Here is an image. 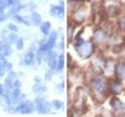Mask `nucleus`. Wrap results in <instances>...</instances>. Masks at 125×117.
I'll use <instances>...</instances> for the list:
<instances>
[{
    "label": "nucleus",
    "mask_w": 125,
    "mask_h": 117,
    "mask_svg": "<svg viewBox=\"0 0 125 117\" xmlns=\"http://www.w3.org/2000/svg\"><path fill=\"white\" fill-rule=\"evenodd\" d=\"M16 48L19 49V51H21V49L24 48V40L22 38H19L16 41Z\"/></svg>",
    "instance_id": "nucleus-19"
},
{
    "label": "nucleus",
    "mask_w": 125,
    "mask_h": 117,
    "mask_svg": "<svg viewBox=\"0 0 125 117\" xmlns=\"http://www.w3.org/2000/svg\"><path fill=\"white\" fill-rule=\"evenodd\" d=\"M56 40H57V32H52L50 35V38L46 41V44H47V48L51 49L53 46L56 44Z\"/></svg>",
    "instance_id": "nucleus-10"
},
{
    "label": "nucleus",
    "mask_w": 125,
    "mask_h": 117,
    "mask_svg": "<svg viewBox=\"0 0 125 117\" xmlns=\"http://www.w3.org/2000/svg\"><path fill=\"white\" fill-rule=\"evenodd\" d=\"M5 59V56L3 53V48H1V44H0V60H4Z\"/></svg>",
    "instance_id": "nucleus-28"
},
{
    "label": "nucleus",
    "mask_w": 125,
    "mask_h": 117,
    "mask_svg": "<svg viewBox=\"0 0 125 117\" xmlns=\"http://www.w3.org/2000/svg\"><path fill=\"white\" fill-rule=\"evenodd\" d=\"M53 107H55L56 110H60V109H62L63 107V105H62V102H60L58 100H55V101H53Z\"/></svg>",
    "instance_id": "nucleus-22"
},
{
    "label": "nucleus",
    "mask_w": 125,
    "mask_h": 117,
    "mask_svg": "<svg viewBox=\"0 0 125 117\" xmlns=\"http://www.w3.org/2000/svg\"><path fill=\"white\" fill-rule=\"evenodd\" d=\"M118 26H119L121 30L125 31V16H123V17L119 19V21H118Z\"/></svg>",
    "instance_id": "nucleus-18"
},
{
    "label": "nucleus",
    "mask_w": 125,
    "mask_h": 117,
    "mask_svg": "<svg viewBox=\"0 0 125 117\" xmlns=\"http://www.w3.org/2000/svg\"><path fill=\"white\" fill-rule=\"evenodd\" d=\"M14 19H15L16 21H19V22H22V24H24V25H26V26H29V25H30L29 19H27V17H24V16H20V15H14Z\"/></svg>",
    "instance_id": "nucleus-14"
},
{
    "label": "nucleus",
    "mask_w": 125,
    "mask_h": 117,
    "mask_svg": "<svg viewBox=\"0 0 125 117\" xmlns=\"http://www.w3.org/2000/svg\"><path fill=\"white\" fill-rule=\"evenodd\" d=\"M40 28H41V32L43 33L45 36H47L50 33V28H51V24L50 22H42L40 25Z\"/></svg>",
    "instance_id": "nucleus-13"
},
{
    "label": "nucleus",
    "mask_w": 125,
    "mask_h": 117,
    "mask_svg": "<svg viewBox=\"0 0 125 117\" xmlns=\"http://www.w3.org/2000/svg\"><path fill=\"white\" fill-rule=\"evenodd\" d=\"M110 106H112L115 111H124V110H125V105L120 101L119 99H116V97H113V99L110 100Z\"/></svg>",
    "instance_id": "nucleus-6"
},
{
    "label": "nucleus",
    "mask_w": 125,
    "mask_h": 117,
    "mask_svg": "<svg viewBox=\"0 0 125 117\" xmlns=\"http://www.w3.org/2000/svg\"><path fill=\"white\" fill-rule=\"evenodd\" d=\"M4 10H0V22H1V21H4L5 19H6V15L3 12Z\"/></svg>",
    "instance_id": "nucleus-26"
},
{
    "label": "nucleus",
    "mask_w": 125,
    "mask_h": 117,
    "mask_svg": "<svg viewBox=\"0 0 125 117\" xmlns=\"http://www.w3.org/2000/svg\"><path fill=\"white\" fill-rule=\"evenodd\" d=\"M115 75L120 80L125 79V63L121 62V63L116 64V67H115Z\"/></svg>",
    "instance_id": "nucleus-5"
},
{
    "label": "nucleus",
    "mask_w": 125,
    "mask_h": 117,
    "mask_svg": "<svg viewBox=\"0 0 125 117\" xmlns=\"http://www.w3.org/2000/svg\"><path fill=\"white\" fill-rule=\"evenodd\" d=\"M77 51H78V54L82 57V58H88L89 56H91L93 52H94V44L92 42H84L83 44H81L79 47L76 48Z\"/></svg>",
    "instance_id": "nucleus-1"
},
{
    "label": "nucleus",
    "mask_w": 125,
    "mask_h": 117,
    "mask_svg": "<svg viewBox=\"0 0 125 117\" xmlns=\"http://www.w3.org/2000/svg\"><path fill=\"white\" fill-rule=\"evenodd\" d=\"M31 19H32V24H33V25H36V26H40V25H41V16H40L39 12L32 11Z\"/></svg>",
    "instance_id": "nucleus-11"
},
{
    "label": "nucleus",
    "mask_w": 125,
    "mask_h": 117,
    "mask_svg": "<svg viewBox=\"0 0 125 117\" xmlns=\"http://www.w3.org/2000/svg\"><path fill=\"white\" fill-rule=\"evenodd\" d=\"M35 105H36V109L40 113H47L51 109L50 102L46 101V100H43L42 97H37L36 100H35Z\"/></svg>",
    "instance_id": "nucleus-2"
},
{
    "label": "nucleus",
    "mask_w": 125,
    "mask_h": 117,
    "mask_svg": "<svg viewBox=\"0 0 125 117\" xmlns=\"http://www.w3.org/2000/svg\"><path fill=\"white\" fill-rule=\"evenodd\" d=\"M106 38V32L103 30H97L94 33V41L97 43H103Z\"/></svg>",
    "instance_id": "nucleus-9"
},
{
    "label": "nucleus",
    "mask_w": 125,
    "mask_h": 117,
    "mask_svg": "<svg viewBox=\"0 0 125 117\" xmlns=\"http://www.w3.org/2000/svg\"><path fill=\"white\" fill-rule=\"evenodd\" d=\"M63 88H64V84H63V83H61V85H57V86H56L57 92H62V91H63Z\"/></svg>",
    "instance_id": "nucleus-25"
},
{
    "label": "nucleus",
    "mask_w": 125,
    "mask_h": 117,
    "mask_svg": "<svg viewBox=\"0 0 125 117\" xmlns=\"http://www.w3.org/2000/svg\"><path fill=\"white\" fill-rule=\"evenodd\" d=\"M5 111L6 112H14V111H16V109H14L12 106H6L5 107Z\"/></svg>",
    "instance_id": "nucleus-27"
},
{
    "label": "nucleus",
    "mask_w": 125,
    "mask_h": 117,
    "mask_svg": "<svg viewBox=\"0 0 125 117\" xmlns=\"http://www.w3.org/2000/svg\"><path fill=\"white\" fill-rule=\"evenodd\" d=\"M15 1H20V0H15Z\"/></svg>",
    "instance_id": "nucleus-32"
},
{
    "label": "nucleus",
    "mask_w": 125,
    "mask_h": 117,
    "mask_svg": "<svg viewBox=\"0 0 125 117\" xmlns=\"http://www.w3.org/2000/svg\"><path fill=\"white\" fill-rule=\"evenodd\" d=\"M16 111L20 113H31L33 111V104L30 101H22L16 107Z\"/></svg>",
    "instance_id": "nucleus-3"
},
{
    "label": "nucleus",
    "mask_w": 125,
    "mask_h": 117,
    "mask_svg": "<svg viewBox=\"0 0 125 117\" xmlns=\"http://www.w3.org/2000/svg\"><path fill=\"white\" fill-rule=\"evenodd\" d=\"M17 40H19V38H17L16 33H15V32H10V35H9V37H8L6 43H9V44H11V43H16Z\"/></svg>",
    "instance_id": "nucleus-16"
},
{
    "label": "nucleus",
    "mask_w": 125,
    "mask_h": 117,
    "mask_svg": "<svg viewBox=\"0 0 125 117\" xmlns=\"http://www.w3.org/2000/svg\"><path fill=\"white\" fill-rule=\"evenodd\" d=\"M22 9V5L20 4V3H14L11 6H10V12H9V15H15L16 12H19L20 10Z\"/></svg>",
    "instance_id": "nucleus-12"
},
{
    "label": "nucleus",
    "mask_w": 125,
    "mask_h": 117,
    "mask_svg": "<svg viewBox=\"0 0 125 117\" xmlns=\"http://www.w3.org/2000/svg\"><path fill=\"white\" fill-rule=\"evenodd\" d=\"M27 9H32V10H33V9H35V4H29V5H27Z\"/></svg>",
    "instance_id": "nucleus-31"
},
{
    "label": "nucleus",
    "mask_w": 125,
    "mask_h": 117,
    "mask_svg": "<svg viewBox=\"0 0 125 117\" xmlns=\"http://www.w3.org/2000/svg\"><path fill=\"white\" fill-rule=\"evenodd\" d=\"M50 14L52 16H58V6H52L50 10Z\"/></svg>",
    "instance_id": "nucleus-21"
},
{
    "label": "nucleus",
    "mask_w": 125,
    "mask_h": 117,
    "mask_svg": "<svg viewBox=\"0 0 125 117\" xmlns=\"http://www.w3.org/2000/svg\"><path fill=\"white\" fill-rule=\"evenodd\" d=\"M8 30L11 31V32H17V26L14 25V24H9L8 25Z\"/></svg>",
    "instance_id": "nucleus-23"
},
{
    "label": "nucleus",
    "mask_w": 125,
    "mask_h": 117,
    "mask_svg": "<svg viewBox=\"0 0 125 117\" xmlns=\"http://www.w3.org/2000/svg\"><path fill=\"white\" fill-rule=\"evenodd\" d=\"M52 75H53V72H52V70H48V72H46L45 79H46V80H51V79H52Z\"/></svg>",
    "instance_id": "nucleus-24"
},
{
    "label": "nucleus",
    "mask_w": 125,
    "mask_h": 117,
    "mask_svg": "<svg viewBox=\"0 0 125 117\" xmlns=\"http://www.w3.org/2000/svg\"><path fill=\"white\" fill-rule=\"evenodd\" d=\"M33 63H35V52H33V49H29V52L25 54V58H24V64L33 65Z\"/></svg>",
    "instance_id": "nucleus-7"
},
{
    "label": "nucleus",
    "mask_w": 125,
    "mask_h": 117,
    "mask_svg": "<svg viewBox=\"0 0 125 117\" xmlns=\"http://www.w3.org/2000/svg\"><path fill=\"white\" fill-rule=\"evenodd\" d=\"M20 86H21V83L19 80H15L14 81V88H20Z\"/></svg>",
    "instance_id": "nucleus-29"
},
{
    "label": "nucleus",
    "mask_w": 125,
    "mask_h": 117,
    "mask_svg": "<svg viewBox=\"0 0 125 117\" xmlns=\"http://www.w3.org/2000/svg\"><path fill=\"white\" fill-rule=\"evenodd\" d=\"M33 92L35 94H43L46 91V85L41 81V79L39 76L35 78V85H33Z\"/></svg>",
    "instance_id": "nucleus-4"
},
{
    "label": "nucleus",
    "mask_w": 125,
    "mask_h": 117,
    "mask_svg": "<svg viewBox=\"0 0 125 117\" xmlns=\"http://www.w3.org/2000/svg\"><path fill=\"white\" fill-rule=\"evenodd\" d=\"M63 65H64V57L61 54L58 58H57V67H56V69L58 72H61L63 69Z\"/></svg>",
    "instance_id": "nucleus-15"
},
{
    "label": "nucleus",
    "mask_w": 125,
    "mask_h": 117,
    "mask_svg": "<svg viewBox=\"0 0 125 117\" xmlns=\"http://www.w3.org/2000/svg\"><path fill=\"white\" fill-rule=\"evenodd\" d=\"M4 94H5V88H4L3 85H0V95L4 96Z\"/></svg>",
    "instance_id": "nucleus-30"
},
{
    "label": "nucleus",
    "mask_w": 125,
    "mask_h": 117,
    "mask_svg": "<svg viewBox=\"0 0 125 117\" xmlns=\"http://www.w3.org/2000/svg\"><path fill=\"white\" fill-rule=\"evenodd\" d=\"M85 9H78L76 12H73V19H74V22H82L84 19H85Z\"/></svg>",
    "instance_id": "nucleus-8"
},
{
    "label": "nucleus",
    "mask_w": 125,
    "mask_h": 117,
    "mask_svg": "<svg viewBox=\"0 0 125 117\" xmlns=\"http://www.w3.org/2000/svg\"><path fill=\"white\" fill-rule=\"evenodd\" d=\"M4 60H5V59H4ZM4 60H0V78L4 76V74H5V72H6V68H5Z\"/></svg>",
    "instance_id": "nucleus-17"
},
{
    "label": "nucleus",
    "mask_w": 125,
    "mask_h": 117,
    "mask_svg": "<svg viewBox=\"0 0 125 117\" xmlns=\"http://www.w3.org/2000/svg\"><path fill=\"white\" fill-rule=\"evenodd\" d=\"M9 35H10V32H8L6 30H3V31H1V38H3V42H6V41H8Z\"/></svg>",
    "instance_id": "nucleus-20"
}]
</instances>
